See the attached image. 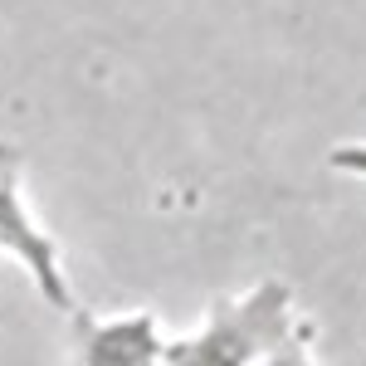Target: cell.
Returning <instances> with one entry per match:
<instances>
[{
    "instance_id": "6da1fadb",
    "label": "cell",
    "mask_w": 366,
    "mask_h": 366,
    "mask_svg": "<svg viewBox=\"0 0 366 366\" xmlns=\"http://www.w3.org/2000/svg\"><path fill=\"white\" fill-rule=\"evenodd\" d=\"M288 332H293V322H288V288L283 283H259L239 303H220L200 332L167 342L162 347V366H254Z\"/></svg>"
},
{
    "instance_id": "7a4b0ae2",
    "label": "cell",
    "mask_w": 366,
    "mask_h": 366,
    "mask_svg": "<svg viewBox=\"0 0 366 366\" xmlns=\"http://www.w3.org/2000/svg\"><path fill=\"white\" fill-rule=\"evenodd\" d=\"M20 171H25L20 147L0 142V254H10L29 279L39 283V293H44L49 308L79 312L74 283H69V274H64V254H59L54 234L29 215L25 191H20Z\"/></svg>"
},
{
    "instance_id": "3957f363",
    "label": "cell",
    "mask_w": 366,
    "mask_h": 366,
    "mask_svg": "<svg viewBox=\"0 0 366 366\" xmlns=\"http://www.w3.org/2000/svg\"><path fill=\"white\" fill-rule=\"evenodd\" d=\"M162 347L152 312L103 317L93 322L79 312V366H162Z\"/></svg>"
},
{
    "instance_id": "277c9868",
    "label": "cell",
    "mask_w": 366,
    "mask_h": 366,
    "mask_svg": "<svg viewBox=\"0 0 366 366\" xmlns=\"http://www.w3.org/2000/svg\"><path fill=\"white\" fill-rule=\"evenodd\" d=\"M254 366H312L308 362V342L298 337V332H288L279 347H269V352H264Z\"/></svg>"
},
{
    "instance_id": "5b68a950",
    "label": "cell",
    "mask_w": 366,
    "mask_h": 366,
    "mask_svg": "<svg viewBox=\"0 0 366 366\" xmlns=\"http://www.w3.org/2000/svg\"><path fill=\"white\" fill-rule=\"evenodd\" d=\"M327 162H332L337 171H357V176H366V142H347V147H337Z\"/></svg>"
}]
</instances>
